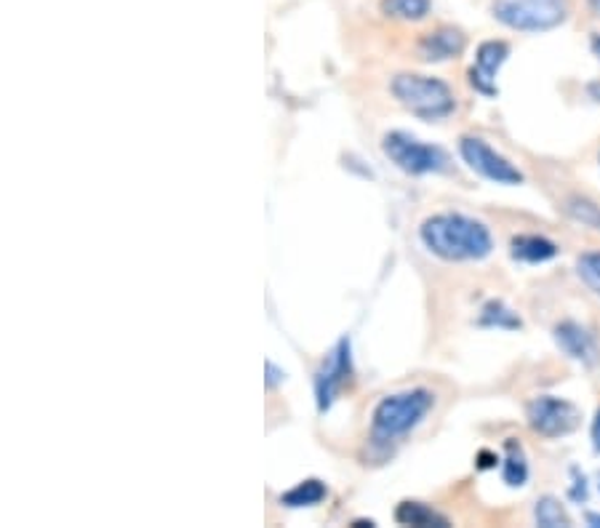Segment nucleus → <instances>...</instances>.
Segmentation results:
<instances>
[{"label":"nucleus","instance_id":"f257e3e1","mask_svg":"<svg viewBox=\"0 0 600 528\" xmlns=\"http://www.w3.org/2000/svg\"><path fill=\"white\" fill-rule=\"evenodd\" d=\"M427 251L446 262H480L493 251V238L484 222L464 214L427 216L420 227Z\"/></svg>","mask_w":600,"mask_h":528},{"label":"nucleus","instance_id":"f03ea898","mask_svg":"<svg viewBox=\"0 0 600 528\" xmlns=\"http://www.w3.org/2000/svg\"><path fill=\"white\" fill-rule=\"evenodd\" d=\"M435 406V395L425 387L396 392L376 403L372 416V445L376 451H390L405 436L425 422Z\"/></svg>","mask_w":600,"mask_h":528},{"label":"nucleus","instance_id":"7ed1b4c3","mask_svg":"<svg viewBox=\"0 0 600 528\" xmlns=\"http://www.w3.org/2000/svg\"><path fill=\"white\" fill-rule=\"evenodd\" d=\"M392 97L416 115L420 121H440V117L454 113V93L438 78L429 75L400 73L390 84Z\"/></svg>","mask_w":600,"mask_h":528},{"label":"nucleus","instance_id":"20e7f679","mask_svg":"<svg viewBox=\"0 0 600 528\" xmlns=\"http://www.w3.org/2000/svg\"><path fill=\"white\" fill-rule=\"evenodd\" d=\"M493 16L517 33H547L566 22L563 0H493Z\"/></svg>","mask_w":600,"mask_h":528},{"label":"nucleus","instance_id":"39448f33","mask_svg":"<svg viewBox=\"0 0 600 528\" xmlns=\"http://www.w3.org/2000/svg\"><path fill=\"white\" fill-rule=\"evenodd\" d=\"M382 152L390 158V163H396L400 172L411 176L438 174L446 172V166H449V158H446L440 147L420 142V139L405 131L385 134L382 137Z\"/></svg>","mask_w":600,"mask_h":528},{"label":"nucleus","instance_id":"423d86ee","mask_svg":"<svg viewBox=\"0 0 600 528\" xmlns=\"http://www.w3.org/2000/svg\"><path fill=\"white\" fill-rule=\"evenodd\" d=\"M352 381V350L350 339H339L337 348L332 350V355L326 357L321 368L315 374V403L317 411H328L337 403V398L342 395V390Z\"/></svg>","mask_w":600,"mask_h":528},{"label":"nucleus","instance_id":"0eeeda50","mask_svg":"<svg viewBox=\"0 0 600 528\" xmlns=\"http://www.w3.org/2000/svg\"><path fill=\"white\" fill-rule=\"evenodd\" d=\"M528 425L534 432H539L542 438H563L568 432H574L579 427V408L574 403L563 401V398L552 395H539L528 403L526 408Z\"/></svg>","mask_w":600,"mask_h":528},{"label":"nucleus","instance_id":"6e6552de","mask_svg":"<svg viewBox=\"0 0 600 528\" xmlns=\"http://www.w3.org/2000/svg\"><path fill=\"white\" fill-rule=\"evenodd\" d=\"M459 155L462 161L473 168L475 174H480L484 179L497 181V185H521L523 174L517 172L513 163L504 155H499L491 144H486L478 137H462L459 139Z\"/></svg>","mask_w":600,"mask_h":528},{"label":"nucleus","instance_id":"1a4fd4ad","mask_svg":"<svg viewBox=\"0 0 600 528\" xmlns=\"http://www.w3.org/2000/svg\"><path fill=\"white\" fill-rule=\"evenodd\" d=\"M510 56V46L504 40H486V43L478 46V54H475V64L470 70V84L478 88L486 97H493L499 93L497 88V73Z\"/></svg>","mask_w":600,"mask_h":528},{"label":"nucleus","instance_id":"9d476101","mask_svg":"<svg viewBox=\"0 0 600 528\" xmlns=\"http://www.w3.org/2000/svg\"><path fill=\"white\" fill-rule=\"evenodd\" d=\"M467 46V38L459 27H435L429 29L420 38L416 43V54L425 62H449V59H457Z\"/></svg>","mask_w":600,"mask_h":528},{"label":"nucleus","instance_id":"9b49d317","mask_svg":"<svg viewBox=\"0 0 600 528\" xmlns=\"http://www.w3.org/2000/svg\"><path fill=\"white\" fill-rule=\"evenodd\" d=\"M552 334H555L558 348L566 352L568 357L585 363V366H596L598 344H596V339L587 334V328H582L579 323H574V320H563V323H558L555 331Z\"/></svg>","mask_w":600,"mask_h":528},{"label":"nucleus","instance_id":"f8f14e48","mask_svg":"<svg viewBox=\"0 0 600 528\" xmlns=\"http://www.w3.org/2000/svg\"><path fill=\"white\" fill-rule=\"evenodd\" d=\"M510 254L517 262H528V264H539L558 256V246L552 240L542 238V235H515L510 240Z\"/></svg>","mask_w":600,"mask_h":528},{"label":"nucleus","instance_id":"ddd939ff","mask_svg":"<svg viewBox=\"0 0 600 528\" xmlns=\"http://www.w3.org/2000/svg\"><path fill=\"white\" fill-rule=\"evenodd\" d=\"M396 520L400 526H416V528H427V526L446 528V526H449V518H443L440 513H435L429 504L411 502V499H405V502L398 504Z\"/></svg>","mask_w":600,"mask_h":528},{"label":"nucleus","instance_id":"4468645a","mask_svg":"<svg viewBox=\"0 0 600 528\" xmlns=\"http://www.w3.org/2000/svg\"><path fill=\"white\" fill-rule=\"evenodd\" d=\"M326 496V483L317 478H310L297 483L293 489H288L286 494H280V504H286V507H313V504H321Z\"/></svg>","mask_w":600,"mask_h":528},{"label":"nucleus","instance_id":"2eb2a0df","mask_svg":"<svg viewBox=\"0 0 600 528\" xmlns=\"http://www.w3.org/2000/svg\"><path fill=\"white\" fill-rule=\"evenodd\" d=\"M379 11L387 20L422 22L427 20V14L433 11V3H429V0H382Z\"/></svg>","mask_w":600,"mask_h":528},{"label":"nucleus","instance_id":"dca6fc26","mask_svg":"<svg viewBox=\"0 0 600 528\" xmlns=\"http://www.w3.org/2000/svg\"><path fill=\"white\" fill-rule=\"evenodd\" d=\"M528 478V465H526V454H523L521 443L515 440H508V456H504L502 465V480L508 486H523Z\"/></svg>","mask_w":600,"mask_h":528},{"label":"nucleus","instance_id":"f3484780","mask_svg":"<svg viewBox=\"0 0 600 528\" xmlns=\"http://www.w3.org/2000/svg\"><path fill=\"white\" fill-rule=\"evenodd\" d=\"M566 214L572 216L574 222H579L587 230L600 232V205L587 201V198H568L566 201Z\"/></svg>","mask_w":600,"mask_h":528},{"label":"nucleus","instance_id":"a211bd4d","mask_svg":"<svg viewBox=\"0 0 600 528\" xmlns=\"http://www.w3.org/2000/svg\"><path fill=\"white\" fill-rule=\"evenodd\" d=\"M534 515H537V524L545 528H563L568 526L572 520H568L566 510L561 507V502L552 496H545L537 502V510H534Z\"/></svg>","mask_w":600,"mask_h":528},{"label":"nucleus","instance_id":"6ab92c4d","mask_svg":"<svg viewBox=\"0 0 600 528\" xmlns=\"http://www.w3.org/2000/svg\"><path fill=\"white\" fill-rule=\"evenodd\" d=\"M480 326H497V328H521V318L513 310L504 307L502 302H488L480 315Z\"/></svg>","mask_w":600,"mask_h":528},{"label":"nucleus","instance_id":"aec40b11","mask_svg":"<svg viewBox=\"0 0 600 528\" xmlns=\"http://www.w3.org/2000/svg\"><path fill=\"white\" fill-rule=\"evenodd\" d=\"M576 273H579L582 284L600 297V251L582 254L579 262H576Z\"/></svg>","mask_w":600,"mask_h":528},{"label":"nucleus","instance_id":"412c9836","mask_svg":"<svg viewBox=\"0 0 600 528\" xmlns=\"http://www.w3.org/2000/svg\"><path fill=\"white\" fill-rule=\"evenodd\" d=\"M284 379H286V372H280V368L275 366V363L267 361V387L280 385V381H284Z\"/></svg>","mask_w":600,"mask_h":528},{"label":"nucleus","instance_id":"4be33fe9","mask_svg":"<svg viewBox=\"0 0 600 528\" xmlns=\"http://www.w3.org/2000/svg\"><path fill=\"white\" fill-rule=\"evenodd\" d=\"M592 449H596V454H600V408L596 414V422H592Z\"/></svg>","mask_w":600,"mask_h":528},{"label":"nucleus","instance_id":"5701e85b","mask_svg":"<svg viewBox=\"0 0 600 528\" xmlns=\"http://www.w3.org/2000/svg\"><path fill=\"white\" fill-rule=\"evenodd\" d=\"M497 456H493V454H488V451H480V454H478V465L480 467H493V465H497Z\"/></svg>","mask_w":600,"mask_h":528},{"label":"nucleus","instance_id":"b1692460","mask_svg":"<svg viewBox=\"0 0 600 528\" xmlns=\"http://www.w3.org/2000/svg\"><path fill=\"white\" fill-rule=\"evenodd\" d=\"M587 524L600 528V515L598 513H590V515H587Z\"/></svg>","mask_w":600,"mask_h":528},{"label":"nucleus","instance_id":"393cba45","mask_svg":"<svg viewBox=\"0 0 600 528\" xmlns=\"http://www.w3.org/2000/svg\"><path fill=\"white\" fill-rule=\"evenodd\" d=\"M352 526H355V528H372L374 526V520H355V524H352Z\"/></svg>","mask_w":600,"mask_h":528},{"label":"nucleus","instance_id":"a878e982","mask_svg":"<svg viewBox=\"0 0 600 528\" xmlns=\"http://www.w3.org/2000/svg\"><path fill=\"white\" fill-rule=\"evenodd\" d=\"M592 51H596V54L600 56V33L596 35V38H592Z\"/></svg>","mask_w":600,"mask_h":528},{"label":"nucleus","instance_id":"bb28decb","mask_svg":"<svg viewBox=\"0 0 600 528\" xmlns=\"http://www.w3.org/2000/svg\"><path fill=\"white\" fill-rule=\"evenodd\" d=\"M590 5H592V11L600 16V0H590Z\"/></svg>","mask_w":600,"mask_h":528}]
</instances>
